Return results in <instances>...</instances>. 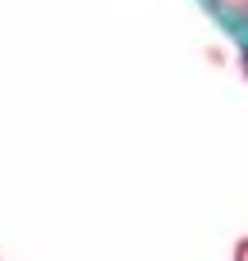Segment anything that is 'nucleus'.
<instances>
[]
</instances>
